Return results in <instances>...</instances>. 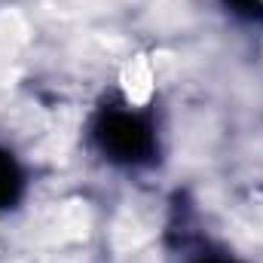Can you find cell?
<instances>
[{"mask_svg":"<svg viewBox=\"0 0 263 263\" xmlns=\"http://www.w3.org/2000/svg\"><path fill=\"white\" fill-rule=\"evenodd\" d=\"M98 144L117 162H144L153 153V132L135 114H107L98 123Z\"/></svg>","mask_w":263,"mask_h":263,"instance_id":"6da1fadb","label":"cell"},{"mask_svg":"<svg viewBox=\"0 0 263 263\" xmlns=\"http://www.w3.org/2000/svg\"><path fill=\"white\" fill-rule=\"evenodd\" d=\"M22 196V172L15 165V159L0 150V208H12Z\"/></svg>","mask_w":263,"mask_h":263,"instance_id":"7a4b0ae2","label":"cell"},{"mask_svg":"<svg viewBox=\"0 0 263 263\" xmlns=\"http://www.w3.org/2000/svg\"><path fill=\"white\" fill-rule=\"evenodd\" d=\"M236 12H242V15H248V18H254V15H263V3L260 0H227Z\"/></svg>","mask_w":263,"mask_h":263,"instance_id":"3957f363","label":"cell"},{"mask_svg":"<svg viewBox=\"0 0 263 263\" xmlns=\"http://www.w3.org/2000/svg\"><path fill=\"white\" fill-rule=\"evenodd\" d=\"M199 263H233V260H199Z\"/></svg>","mask_w":263,"mask_h":263,"instance_id":"277c9868","label":"cell"}]
</instances>
